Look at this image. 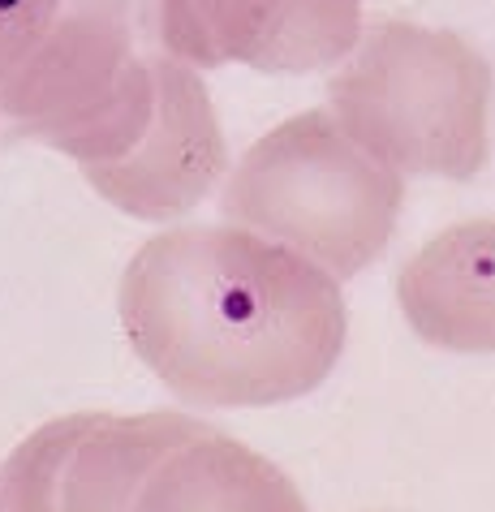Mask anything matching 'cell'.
I'll return each mask as SVG.
<instances>
[{
    "instance_id": "cell-4",
    "label": "cell",
    "mask_w": 495,
    "mask_h": 512,
    "mask_svg": "<svg viewBox=\"0 0 495 512\" xmlns=\"http://www.w3.org/2000/svg\"><path fill=\"white\" fill-rule=\"evenodd\" d=\"M155 108L130 0H61L35 52L0 82V117L78 168L121 160Z\"/></svg>"
},
{
    "instance_id": "cell-8",
    "label": "cell",
    "mask_w": 495,
    "mask_h": 512,
    "mask_svg": "<svg viewBox=\"0 0 495 512\" xmlns=\"http://www.w3.org/2000/svg\"><path fill=\"white\" fill-rule=\"evenodd\" d=\"M125 512H310L272 457L198 422L138 478Z\"/></svg>"
},
{
    "instance_id": "cell-10",
    "label": "cell",
    "mask_w": 495,
    "mask_h": 512,
    "mask_svg": "<svg viewBox=\"0 0 495 512\" xmlns=\"http://www.w3.org/2000/svg\"><path fill=\"white\" fill-rule=\"evenodd\" d=\"M56 5L61 0H0V82L35 52Z\"/></svg>"
},
{
    "instance_id": "cell-3",
    "label": "cell",
    "mask_w": 495,
    "mask_h": 512,
    "mask_svg": "<svg viewBox=\"0 0 495 512\" xmlns=\"http://www.w3.org/2000/svg\"><path fill=\"white\" fill-rule=\"evenodd\" d=\"M405 177L358 147L328 108L267 130L220 186L224 224L250 229L332 280H353L388 250Z\"/></svg>"
},
{
    "instance_id": "cell-5",
    "label": "cell",
    "mask_w": 495,
    "mask_h": 512,
    "mask_svg": "<svg viewBox=\"0 0 495 512\" xmlns=\"http://www.w3.org/2000/svg\"><path fill=\"white\" fill-rule=\"evenodd\" d=\"M198 422L173 409L52 418L0 465L5 512H125L147 465Z\"/></svg>"
},
{
    "instance_id": "cell-11",
    "label": "cell",
    "mask_w": 495,
    "mask_h": 512,
    "mask_svg": "<svg viewBox=\"0 0 495 512\" xmlns=\"http://www.w3.org/2000/svg\"><path fill=\"white\" fill-rule=\"evenodd\" d=\"M0 512H5V487H0Z\"/></svg>"
},
{
    "instance_id": "cell-1",
    "label": "cell",
    "mask_w": 495,
    "mask_h": 512,
    "mask_svg": "<svg viewBox=\"0 0 495 512\" xmlns=\"http://www.w3.org/2000/svg\"><path fill=\"white\" fill-rule=\"evenodd\" d=\"M117 310L134 358L203 409L302 401L349 340L341 280L237 224L147 237L125 263Z\"/></svg>"
},
{
    "instance_id": "cell-7",
    "label": "cell",
    "mask_w": 495,
    "mask_h": 512,
    "mask_svg": "<svg viewBox=\"0 0 495 512\" xmlns=\"http://www.w3.org/2000/svg\"><path fill=\"white\" fill-rule=\"evenodd\" d=\"M147 22L160 52L194 69L310 74L358 44L362 0H147Z\"/></svg>"
},
{
    "instance_id": "cell-2",
    "label": "cell",
    "mask_w": 495,
    "mask_h": 512,
    "mask_svg": "<svg viewBox=\"0 0 495 512\" xmlns=\"http://www.w3.org/2000/svg\"><path fill=\"white\" fill-rule=\"evenodd\" d=\"M495 78L483 52L440 26L362 22L328 78L341 130L401 177L470 181L491 155Z\"/></svg>"
},
{
    "instance_id": "cell-9",
    "label": "cell",
    "mask_w": 495,
    "mask_h": 512,
    "mask_svg": "<svg viewBox=\"0 0 495 512\" xmlns=\"http://www.w3.org/2000/svg\"><path fill=\"white\" fill-rule=\"evenodd\" d=\"M418 340L448 353H495V220L435 233L396 276Z\"/></svg>"
},
{
    "instance_id": "cell-6",
    "label": "cell",
    "mask_w": 495,
    "mask_h": 512,
    "mask_svg": "<svg viewBox=\"0 0 495 512\" xmlns=\"http://www.w3.org/2000/svg\"><path fill=\"white\" fill-rule=\"evenodd\" d=\"M151 78L155 108L147 130L121 160L82 168V177L125 216L168 224L207 203V194L224 186L233 160L203 74L177 56L151 52Z\"/></svg>"
}]
</instances>
